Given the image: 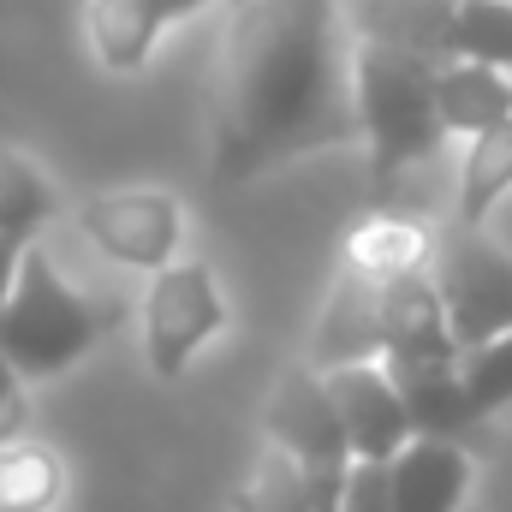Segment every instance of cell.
I'll return each mask as SVG.
<instances>
[{"instance_id": "1", "label": "cell", "mask_w": 512, "mask_h": 512, "mask_svg": "<svg viewBox=\"0 0 512 512\" xmlns=\"http://www.w3.org/2000/svg\"><path fill=\"white\" fill-rule=\"evenodd\" d=\"M358 143L352 48L334 0H239L209 78V167L245 185L316 149Z\"/></svg>"}, {"instance_id": "2", "label": "cell", "mask_w": 512, "mask_h": 512, "mask_svg": "<svg viewBox=\"0 0 512 512\" xmlns=\"http://www.w3.org/2000/svg\"><path fill=\"white\" fill-rule=\"evenodd\" d=\"M435 66L411 48H393L382 36L352 42V114L358 143L370 149V209H393L405 173L441 149L435 114Z\"/></svg>"}, {"instance_id": "3", "label": "cell", "mask_w": 512, "mask_h": 512, "mask_svg": "<svg viewBox=\"0 0 512 512\" xmlns=\"http://www.w3.org/2000/svg\"><path fill=\"white\" fill-rule=\"evenodd\" d=\"M120 304L84 298L42 245H24L18 256V280L0 316V364H12L18 382H48L66 376L78 358H90L108 328H120Z\"/></svg>"}, {"instance_id": "4", "label": "cell", "mask_w": 512, "mask_h": 512, "mask_svg": "<svg viewBox=\"0 0 512 512\" xmlns=\"http://www.w3.org/2000/svg\"><path fill=\"white\" fill-rule=\"evenodd\" d=\"M447 328L459 340V352L495 340L512 328V251H501L483 227H459L441 221L429 233V262H423Z\"/></svg>"}, {"instance_id": "5", "label": "cell", "mask_w": 512, "mask_h": 512, "mask_svg": "<svg viewBox=\"0 0 512 512\" xmlns=\"http://www.w3.org/2000/svg\"><path fill=\"white\" fill-rule=\"evenodd\" d=\"M227 328V298L209 262H167L143 292V358L161 382L185 376V364Z\"/></svg>"}, {"instance_id": "6", "label": "cell", "mask_w": 512, "mask_h": 512, "mask_svg": "<svg viewBox=\"0 0 512 512\" xmlns=\"http://www.w3.org/2000/svg\"><path fill=\"white\" fill-rule=\"evenodd\" d=\"M78 233L120 268H167L179 251V233H185V209L167 197V191H102L90 203H78Z\"/></svg>"}, {"instance_id": "7", "label": "cell", "mask_w": 512, "mask_h": 512, "mask_svg": "<svg viewBox=\"0 0 512 512\" xmlns=\"http://www.w3.org/2000/svg\"><path fill=\"white\" fill-rule=\"evenodd\" d=\"M262 435H268L274 453H286L304 471H328V477L352 471V447H346L340 411L328 399L322 370H310V364H298V370H286L274 382L268 405H262Z\"/></svg>"}, {"instance_id": "8", "label": "cell", "mask_w": 512, "mask_h": 512, "mask_svg": "<svg viewBox=\"0 0 512 512\" xmlns=\"http://www.w3.org/2000/svg\"><path fill=\"white\" fill-rule=\"evenodd\" d=\"M328 382V399L340 411V429H346V447L352 459L364 465H387L411 435V417H405V399L399 387L387 382L382 364H346V370H322Z\"/></svg>"}, {"instance_id": "9", "label": "cell", "mask_w": 512, "mask_h": 512, "mask_svg": "<svg viewBox=\"0 0 512 512\" xmlns=\"http://www.w3.org/2000/svg\"><path fill=\"white\" fill-rule=\"evenodd\" d=\"M387 382L399 387L405 399V417H411V435L423 441H453V447H477L483 441V417L471 411L465 399V376H459V358H382Z\"/></svg>"}, {"instance_id": "10", "label": "cell", "mask_w": 512, "mask_h": 512, "mask_svg": "<svg viewBox=\"0 0 512 512\" xmlns=\"http://www.w3.org/2000/svg\"><path fill=\"white\" fill-rule=\"evenodd\" d=\"M310 370H346V364H382V280L358 274L352 262H340L334 274V292L316 316V334H310V352H304Z\"/></svg>"}, {"instance_id": "11", "label": "cell", "mask_w": 512, "mask_h": 512, "mask_svg": "<svg viewBox=\"0 0 512 512\" xmlns=\"http://www.w3.org/2000/svg\"><path fill=\"white\" fill-rule=\"evenodd\" d=\"M477 483V459L453 441H405L387 459V507L393 512H459Z\"/></svg>"}, {"instance_id": "12", "label": "cell", "mask_w": 512, "mask_h": 512, "mask_svg": "<svg viewBox=\"0 0 512 512\" xmlns=\"http://www.w3.org/2000/svg\"><path fill=\"white\" fill-rule=\"evenodd\" d=\"M382 358H459V340L423 268L382 280Z\"/></svg>"}, {"instance_id": "13", "label": "cell", "mask_w": 512, "mask_h": 512, "mask_svg": "<svg viewBox=\"0 0 512 512\" xmlns=\"http://www.w3.org/2000/svg\"><path fill=\"white\" fill-rule=\"evenodd\" d=\"M161 30H167L161 0H84V36L108 72H143Z\"/></svg>"}, {"instance_id": "14", "label": "cell", "mask_w": 512, "mask_h": 512, "mask_svg": "<svg viewBox=\"0 0 512 512\" xmlns=\"http://www.w3.org/2000/svg\"><path fill=\"white\" fill-rule=\"evenodd\" d=\"M435 114H441V131H489L495 120L512 114V84L507 72L495 66H477V60H441L435 66Z\"/></svg>"}, {"instance_id": "15", "label": "cell", "mask_w": 512, "mask_h": 512, "mask_svg": "<svg viewBox=\"0 0 512 512\" xmlns=\"http://www.w3.org/2000/svg\"><path fill=\"white\" fill-rule=\"evenodd\" d=\"M340 489L346 477L328 471H304L286 453H262L251 471V483L233 495V512H340Z\"/></svg>"}, {"instance_id": "16", "label": "cell", "mask_w": 512, "mask_h": 512, "mask_svg": "<svg viewBox=\"0 0 512 512\" xmlns=\"http://www.w3.org/2000/svg\"><path fill=\"white\" fill-rule=\"evenodd\" d=\"M507 191H512V114L471 137V149L459 161V197H453V215L447 221L489 227V215L501 209Z\"/></svg>"}, {"instance_id": "17", "label": "cell", "mask_w": 512, "mask_h": 512, "mask_svg": "<svg viewBox=\"0 0 512 512\" xmlns=\"http://www.w3.org/2000/svg\"><path fill=\"white\" fill-rule=\"evenodd\" d=\"M340 262H352V268L370 274V280H399V274H417V268L429 262V233H423L417 221L393 215V209H370V215L346 233V256H340Z\"/></svg>"}, {"instance_id": "18", "label": "cell", "mask_w": 512, "mask_h": 512, "mask_svg": "<svg viewBox=\"0 0 512 512\" xmlns=\"http://www.w3.org/2000/svg\"><path fill=\"white\" fill-rule=\"evenodd\" d=\"M60 215V197L48 185V173L24 155L0 143V239L6 245H36V233Z\"/></svg>"}, {"instance_id": "19", "label": "cell", "mask_w": 512, "mask_h": 512, "mask_svg": "<svg viewBox=\"0 0 512 512\" xmlns=\"http://www.w3.org/2000/svg\"><path fill=\"white\" fill-rule=\"evenodd\" d=\"M447 18H453V0H364L358 36H382L423 60H447Z\"/></svg>"}, {"instance_id": "20", "label": "cell", "mask_w": 512, "mask_h": 512, "mask_svg": "<svg viewBox=\"0 0 512 512\" xmlns=\"http://www.w3.org/2000/svg\"><path fill=\"white\" fill-rule=\"evenodd\" d=\"M66 495V465L42 441H6L0 447V512H54Z\"/></svg>"}, {"instance_id": "21", "label": "cell", "mask_w": 512, "mask_h": 512, "mask_svg": "<svg viewBox=\"0 0 512 512\" xmlns=\"http://www.w3.org/2000/svg\"><path fill=\"white\" fill-rule=\"evenodd\" d=\"M447 60L512 72V0H459L447 18Z\"/></svg>"}, {"instance_id": "22", "label": "cell", "mask_w": 512, "mask_h": 512, "mask_svg": "<svg viewBox=\"0 0 512 512\" xmlns=\"http://www.w3.org/2000/svg\"><path fill=\"white\" fill-rule=\"evenodd\" d=\"M459 376H465V399H471V411L483 423L495 411H507L512 405V328L483 340V346H471V352H459Z\"/></svg>"}, {"instance_id": "23", "label": "cell", "mask_w": 512, "mask_h": 512, "mask_svg": "<svg viewBox=\"0 0 512 512\" xmlns=\"http://www.w3.org/2000/svg\"><path fill=\"white\" fill-rule=\"evenodd\" d=\"M340 512H393L387 507V465H364V459H352L346 489H340Z\"/></svg>"}, {"instance_id": "24", "label": "cell", "mask_w": 512, "mask_h": 512, "mask_svg": "<svg viewBox=\"0 0 512 512\" xmlns=\"http://www.w3.org/2000/svg\"><path fill=\"white\" fill-rule=\"evenodd\" d=\"M24 417H30V405H24V382L12 376V364H0V447L24 435Z\"/></svg>"}, {"instance_id": "25", "label": "cell", "mask_w": 512, "mask_h": 512, "mask_svg": "<svg viewBox=\"0 0 512 512\" xmlns=\"http://www.w3.org/2000/svg\"><path fill=\"white\" fill-rule=\"evenodd\" d=\"M18 256H24V245H6V239H0V316H6L12 280H18Z\"/></svg>"}, {"instance_id": "26", "label": "cell", "mask_w": 512, "mask_h": 512, "mask_svg": "<svg viewBox=\"0 0 512 512\" xmlns=\"http://www.w3.org/2000/svg\"><path fill=\"white\" fill-rule=\"evenodd\" d=\"M209 0H161V12H167V24H179V18H191V12H203Z\"/></svg>"}, {"instance_id": "27", "label": "cell", "mask_w": 512, "mask_h": 512, "mask_svg": "<svg viewBox=\"0 0 512 512\" xmlns=\"http://www.w3.org/2000/svg\"><path fill=\"white\" fill-rule=\"evenodd\" d=\"M453 6H459V0H453Z\"/></svg>"}]
</instances>
